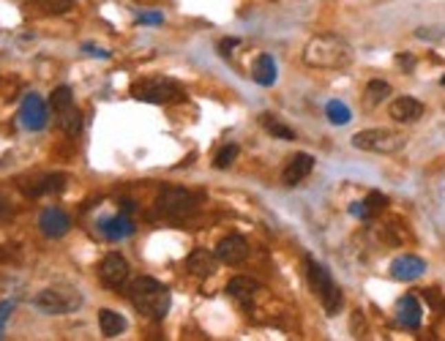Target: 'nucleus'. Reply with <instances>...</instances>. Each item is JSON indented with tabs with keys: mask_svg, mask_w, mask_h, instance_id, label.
I'll list each match as a JSON object with an SVG mask.
<instances>
[{
	"mask_svg": "<svg viewBox=\"0 0 445 341\" xmlns=\"http://www.w3.org/2000/svg\"><path fill=\"white\" fill-rule=\"evenodd\" d=\"M257 292H260V281H254V278H249V276H235V278H229V284H227V295L235 298L240 306H249V303L257 298Z\"/></svg>",
	"mask_w": 445,
	"mask_h": 341,
	"instance_id": "obj_16",
	"label": "nucleus"
},
{
	"mask_svg": "<svg viewBox=\"0 0 445 341\" xmlns=\"http://www.w3.org/2000/svg\"><path fill=\"white\" fill-rule=\"evenodd\" d=\"M385 96H391V85L382 82V79H371L366 85V104L369 107H377L380 101H385Z\"/></svg>",
	"mask_w": 445,
	"mask_h": 341,
	"instance_id": "obj_26",
	"label": "nucleus"
},
{
	"mask_svg": "<svg viewBox=\"0 0 445 341\" xmlns=\"http://www.w3.org/2000/svg\"><path fill=\"white\" fill-rule=\"evenodd\" d=\"M50 107H52L55 112H63V110L74 107V96H72V87H66V85L55 87V90H52V96H50Z\"/></svg>",
	"mask_w": 445,
	"mask_h": 341,
	"instance_id": "obj_25",
	"label": "nucleus"
},
{
	"mask_svg": "<svg viewBox=\"0 0 445 341\" xmlns=\"http://www.w3.org/2000/svg\"><path fill=\"white\" fill-rule=\"evenodd\" d=\"M99 328H101V333L107 339H115L118 333L126 331V320H123V314H118L112 309H101L99 311Z\"/></svg>",
	"mask_w": 445,
	"mask_h": 341,
	"instance_id": "obj_22",
	"label": "nucleus"
},
{
	"mask_svg": "<svg viewBox=\"0 0 445 341\" xmlns=\"http://www.w3.org/2000/svg\"><path fill=\"white\" fill-rule=\"evenodd\" d=\"M262 126L268 129V134H273V136H279V139H296V134H293V129L290 126H284V123H279L273 115H262Z\"/></svg>",
	"mask_w": 445,
	"mask_h": 341,
	"instance_id": "obj_27",
	"label": "nucleus"
},
{
	"mask_svg": "<svg viewBox=\"0 0 445 341\" xmlns=\"http://www.w3.org/2000/svg\"><path fill=\"white\" fill-rule=\"evenodd\" d=\"M385 205H388L385 194L371 192L364 203H353V205H350V213H353L355 218H374L380 210H385Z\"/></svg>",
	"mask_w": 445,
	"mask_h": 341,
	"instance_id": "obj_20",
	"label": "nucleus"
},
{
	"mask_svg": "<svg viewBox=\"0 0 445 341\" xmlns=\"http://www.w3.org/2000/svg\"><path fill=\"white\" fill-rule=\"evenodd\" d=\"M251 79L257 82V85H262V87H271L273 82H276V61L271 58V55H260L257 61H254V66H251Z\"/></svg>",
	"mask_w": 445,
	"mask_h": 341,
	"instance_id": "obj_19",
	"label": "nucleus"
},
{
	"mask_svg": "<svg viewBox=\"0 0 445 341\" xmlns=\"http://www.w3.org/2000/svg\"><path fill=\"white\" fill-rule=\"evenodd\" d=\"M129 298H132L134 309L140 314L150 317V320H164L167 311H169V306H172L169 289L161 281L150 278V276H140V278H134L129 284Z\"/></svg>",
	"mask_w": 445,
	"mask_h": 341,
	"instance_id": "obj_1",
	"label": "nucleus"
},
{
	"mask_svg": "<svg viewBox=\"0 0 445 341\" xmlns=\"http://www.w3.org/2000/svg\"><path fill=\"white\" fill-rule=\"evenodd\" d=\"M66 175H47V178H41V180H36L33 186H25V194H30V197H41V194H58V192H63L66 189Z\"/></svg>",
	"mask_w": 445,
	"mask_h": 341,
	"instance_id": "obj_21",
	"label": "nucleus"
},
{
	"mask_svg": "<svg viewBox=\"0 0 445 341\" xmlns=\"http://www.w3.org/2000/svg\"><path fill=\"white\" fill-rule=\"evenodd\" d=\"M235 158H238V145H232V142H229V145H224L222 150L216 153V167H219V169H227Z\"/></svg>",
	"mask_w": 445,
	"mask_h": 341,
	"instance_id": "obj_28",
	"label": "nucleus"
},
{
	"mask_svg": "<svg viewBox=\"0 0 445 341\" xmlns=\"http://www.w3.org/2000/svg\"><path fill=\"white\" fill-rule=\"evenodd\" d=\"M443 85H445V76H443Z\"/></svg>",
	"mask_w": 445,
	"mask_h": 341,
	"instance_id": "obj_34",
	"label": "nucleus"
},
{
	"mask_svg": "<svg viewBox=\"0 0 445 341\" xmlns=\"http://www.w3.org/2000/svg\"><path fill=\"white\" fill-rule=\"evenodd\" d=\"M311 169H314V156L311 153H298L287 161V167L282 172V183L284 186H298L303 178H309Z\"/></svg>",
	"mask_w": 445,
	"mask_h": 341,
	"instance_id": "obj_13",
	"label": "nucleus"
},
{
	"mask_svg": "<svg viewBox=\"0 0 445 341\" xmlns=\"http://www.w3.org/2000/svg\"><path fill=\"white\" fill-rule=\"evenodd\" d=\"M72 227V218L61 210V207H47L41 216H39V229L47 235V238H63Z\"/></svg>",
	"mask_w": 445,
	"mask_h": 341,
	"instance_id": "obj_11",
	"label": "nucleus"
},
{
	"mask_svg": "<svg viewBox=\"0 0 445 341\" xmlns=\"http://www.w3.org/2000/svg\"><path fill=\"white\" fill-rule=\"evenodd\" d=\"M8 213H11V210H8V205H3V203H0V218H6Z\"/></svg>",
	"mask_w": 445,
	"mask_h": 341,
	"instance_id": "obj_33",
	"label": "nucleus"
},
{
	"mask_svg": "<svg viewBox=\"0 0 445 341\" xmlns=\"http://www.w3.org/2000/svg\"><path fill=\"white\" fill-rule=\"evenodd\" d=\"M19 121H22V126L30 129V132H41V129L47 126V104L41 101V96L28 93V96L22 99Z\"/></svg>",
	"mask_w": 445,
	"mask_h": 341,
	"instance_id": "obj_8",
	"label": "nucleus"
},
{
	"mask_svg": "<svg viewBox=\"0 0 445 341\" xmlns=\"http://www.w3.org/2000/svg\"><path fill=\"white\" fill-rule=\"evenodd\" d=\"M33 306L44 314H69L82 306V295L72 287H50L33 298Z\"/></svg>",
	"mask_w": 445,
	"mask_h": 341,
	"instance_id": "obj_5",
	"label": "nucleus"
},
{
	"mask_svg": "<svg viewBox=\"0 0 445 341\" xmlns=\"http://www.w3.org/2000/svg\"><path fill=\"white\" fill-rule=\"evenodd\" d=\"M99 232H101L107 240H123V238L134 235V224H132L129 216L118 213V216H112V218H104V221L99 224Z\"/></svg>",
	"mask_w": 445,
	"mask_h": 341,
	"instance_id": "obj_17",
	"label": "nucleus"
},
{
	"mask_svg": "<svg viewBox=\"0 0 445 341\" xmlns=\"http://www.w3.org/2000/svg\"><path fill=\"white\" fill-rule=\"evenodd\" d=\"M156 210L164 213V216H172V218H180V216H189L197 210V197L186 189H178V186H167L158 192L156 197Z\"/></svg>",
	"mask_w": 445,
	"mask_h": 341,
	"instance_id": "obj_7",
	"label": "nucleus"
},
{
	"mask_svg": "<svg viewBox=\"0 0 445 341\" xmlns=\"http://www.w3.org/2000/svg\"><path fill=\"white\" fill-rule=\"evenodd\" d=\"M306 268H309V284H311V289L317 292V298L322 300V309L333 317V314H339L342 311V303H344V295H342V289L336 287V281H333V276L328 273L325 265H320L317 260H306Z\"/></svg>",
	"mask_w": 445,
	"mask_h": 341,
	"instance_id": "obj_3",
	"label": "nucleus"
},
{
	"mask_svg": "<svg viewBox=\"0 0 445 341\" xmlns=\"http://www.w3.org/2000/svg\"><path fill=\"white\" fill-rule=\"evenodd\" d=\"M216 257H219V262L224 265H240V262H246V257H249V243L240 238V235H227L219 240V246H216Z\"/></svg>",
	"mask_w": 445,
	"mask_h": 341,
	"instance_id": "obj_10",
	"label": "nucleus"
},
{
	"mask_svg": "<svg viewBox=\"0 0 445 341\" xmlns=\"http://www.w3.org/2000/svg\"><path fill=\"white\" fill-rule=\"evenodd\" d=\"M424 271H426V262L415 254H404V257H396L391 262V276L396 281H415V278L424 276Z\"/></svg>",
	"mask_w": 445,
	"mask_h": 341,
	"instance_id": "obj_12",
	"label": "nucleus"
},
{
	"mask_svg": "<svg viewBox=\"0 0 445 341\" xmlns=\"http://www.w3.org/2000/svg\"><path fill=\"white\" fill-rule=\"evenodd\" d=\"M58 126L63 129V134H69V136L79 134V132H82V115H79V110H76V107H69V110L58 112Z\"/></svg>",
	"mask_w": 445,
	"mask_h": 341,
	"instance_id": "obj_23",
	"label": "nucleus"
},
{
	"mask_svg": "<svg viewBox=\"0 0 445 341\" xmlns=\"http://www.w3.org/2000/svg\"><path fill=\"white\" fill-rule=\"evenodd\" d=\"M82 50H85L87 55H93V58H101V61H107V58H110V52H107V50H99V47H93V44H82Z\"/></svg>",
	"mask_w": 445,
	"mask_h": 341,
	"instance_id": "obj_32",
	"label": "nucleus"
},
{
	"mask_svg": "<svg viewBox=\"0 0 445 341\" xmlns=\"http://www.w3.org/2000/svg\"><path fill=\"white\" fill-rule=\"evenodd\" d=\"M421 320H424V311H421L418 298H415V295H404V298H399V303H396V322H399L402 328L415 331V328L421 325Z\"/></svg>",
	"mask_w": 445,
	"mask_h": 341,
	"instance_id": "obj_14",
	"label": "nucleus"
},
{
	"mask_svg": "<svg viewBox=\"0 0 445 341\" xmlns=\"http://www.w3.org/2000/svg\"><path fill=\"white\" fill-rule=\"evenodd\" d=\"M303 63L311 68H344L353 63V47L339 36H314L303 50Z\"/></svg>",
	"mask_w": 445,
	"mask_h": 341,
	"instance_id": "obj_2",
	"label": "nucleus"
},
{
	"mask_svg": "<svg viewBox=\"0 0 445 341\" xmlns=\"http://www.w3.org/2000/svg\"><path fill=\"white\" fill-rule=\"evenodd\" d=\"M404 134L399 132H391V129H366V132H358L353 136V145L358 150H369V153H396L404 147Z\"/></svg>",
	"mask_w": 445,
	"mask_h": 341,
	"instance_id": "obj_6",
	"label": "nucleus"
},
{
	"mask_svg": "<svg viewBox=\"0 0 445 341\" xmlns=\"http://www.w3.org/2000/svg\"><path fill=\"white\" fill-rule=\"evenodd\" d=\"M99 278H101V284H107V287H121L126 278H129V262H126V257L123 254H118V251H112V254H107L104 260H101V265H99Z\"/></svg>",
	"mask_w": 445,
	"mask_h": 341,
	"instance_id": "obj_9",
	"label": "nucleus"
},
{
	"mask_svg": "<svg viewBox=\"0 0 445 341\" xmlns=\"http://www.w3.org/2000/svg\"><path fill=\"white\" fill-rule=\"evenodd\" d=\"M421 115H424V104L413 96H399L391 104V118L399 121V123H415Z\"/></svg>",
	"mask_w": 445,
	"mask_h": 341,
	"instance_id": "obj_15",
	"label": "nucleus"
},
{
	"mask_svg": "<svg viewBox=\"0 0 445 341\" xmlns=\"http://www.w3.org/2000/svg\"><path fill=\"white\" fill-rule=\"evenodd\" d=\"M137 22H140V25H161V22H164V17H161L158 11H148V14H140V17H137Z\"/></svg>",
	"mask_w": 445,
	"mask_h": 341,
	"instance_id": "obj_31",
	"label": "nucleus"
},
{
	"mask_svg": "<svg viewBox=\"0 0 445 341\" xmlns=\"http://www.w3.org/2000/svg\"><path fill=\"white\" fill-rule=\"evenodd\" d=\"M216 262H219V257L211 254L208 249H194L186 257V268H189V273H194L197 278H205V276L216 273Z\"/></svg>",
	"mask_w": 445,
	"mask_h": 341,
	"instance_id": "obj_18",
	"label": "nucleus"
},
{
	"mask_svg": "<svg viewBox=\"0 0 445 341\" xmlns=\"http://www.w3.org/2000/svg\"><path fill=\"white\" fill-rule=\"evenodd\" d=\"M132 96L137 101H145V104H175V101H183V87L175 79L150 76V79L134 82Z\"/></svg>",
	"mask_w": 445,
	"mask_h": 341,
	"instance_id": "obj_4",
	"label": "nucleus"
},
{
	"mask_svg": "<svg viewBox=\"0 0 445 341\" xmlns=\"http://www.w3.org/2000/svg\"><path fill=\"white\" fill-rule=\"evenodd\" d=\"M11 311H14V303L11 300H3L0 303V339H3V328H6V322L11 317Z\"/></svg>",
	"mask_w": 445,
	"mask_h": 341,
	"instance_id": "obj_30",
	"label": "nucleus"
},
{
	"mask_svg": "<svg viewBox=\"0 0 445 341\" xmlns=\"http://www.w3.org/2000/svg\"><path fill=\"white\" fill-rule=\"evenodd\" d=\"M325 115H328V121H331L333 126H344V123H350V121H353L350 107H347V104H342V101H336V99L325 104Z\"/></svg>",
	"mask_w": 445,
	"mask_h": 341,
	"instance_id": "obj_24",
	"label": "nucleus"
},
{
	"mask_svg": "<svg viewBox=\"0 0 445 341\" xmlns=\"http://www.w3.org/2000/svg\"><path fill=\"white\" fill-rule=\"evenodd\" d=\"M44 8L50 14H66L72 8V0H44Z\"/></svg>",
	"mask_w": 445,
	"mask_h": 341,
	"instance_id": "obj_29",
	"label": "nucleus"
}]
</instances>
